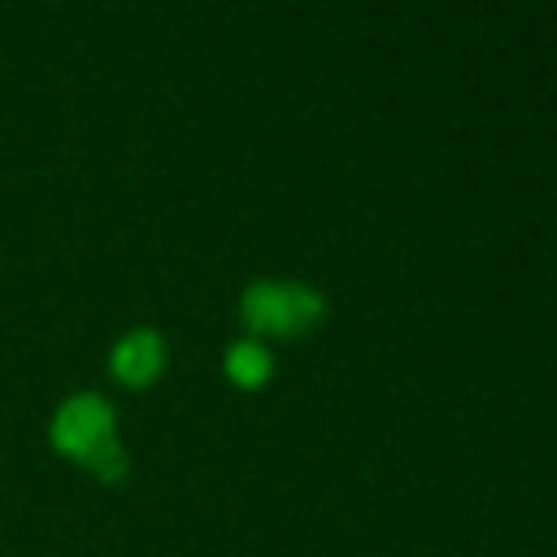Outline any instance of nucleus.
<instances>
[{
	"label": "nucleus",
	"instance_id": "f03ea898",
	"mask_svg": "<svg viewBox=\"0 0 557 557\" xmlns=\"http://www.w3.org/2000/svg\"><path fill=\"white\" fill-rule=\"evenodd\" d=\"M326 318V296L296 278H252L239 296V322L248 339H300Z\"/></svg>",
	"mask_w": 557,
	"mask_h": 557
},
{
	"label": "nucleus",
	"instance_id": "20e7f679",
	"mask_svg": "<svg viewBox=\"0 0 557 557\" xmlns=\"http://www.w3.org/2000/svg\"><path fill=\"white\" fill-rule=\"evenodd\" d=\"M222 370H226V379H231L235 387L257 392V387L270 383V374H274V357H270V348H265L261 339H235V344L226 348Z\"/></svg>",
	"mask_w": 557,
	"mask_h": 557
},
{
	"label": "nucleus",
	"instance_id": "f257e3e1",
	"mask_svg": "<svg viewBox=\"0 0 557 557\" xmlns=\"http://www.w3.org/2000/svg\"><path fill=\"white\" fill-rule=\"evenodd\" d=\"M48 440L61 457H70L74 466H83L91 479L100 483H122L131 470V457L117 440V413L104 396L96 392H74L57 405Z\"/></svg>",
	"mask_w": 557,
	"mask_h": 557
},
{
	"label": "nucleus",
	"instance_id": "7ed1b4c3",
	"mask_svg": "<svg viewBox=\"0 0 557 557\" xmlns=\"http://www.w3.org/2000/svg\"><path fill=\"white\" fill-rule=\"evenodd\" d=\"M109 370H113V379L126 383V387H148V383H157L161 370H165V339H161V331H152V326L126 331V335L113 344V352H109Z\"/></svg>",
	"mask_w": 557,
	"mask_h": 557
}]
</instances>
